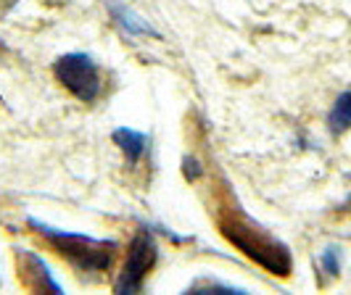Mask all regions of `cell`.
<instances>
[{
    "instance_id": "1",
    "label": "cell",
    "mask_w": 351,
    "mask_h": 295,
    "mask_svg": "<svg viewBox=\"0 0 351 295\" xmlns=\"http://www.w3.org/2000/svg\"><path fill=\"white\" fill-rule=\"evenodd\" d=\"M219 227H222V235L228 238L230 243L235 245L243 256H248L259 266H264L267 272L280 274V277L291 274L293 259H291L288 245L280 243L275 235H269L254 219H248L243 211H232L228 219L219 222Z\"/></svg>"
},
{
    "instance_id": "2",
    "label": "cell",
    "mask_w": 351,
    "mask_h": 295,
    "mask_svg": "<svg viewBox=\"0 0 351 295\" xmlns=\"http://www.w3.org/2000/svg\"><path fill=\"white\" fill-rule=\"evenodd\" d=\"M27 225L32 227L35 232H40L43 238H48L58 248V253H64L77 269H85V272H104V269H108L111 256L117 251V243H111V240H95V238L82 235V232L56 229V227L37 222V219H27Z\"/></svg>"
},
{
    "instance_id": "3",
    "label": "cell",
    "mask_w": 351,
    "mask_h": 295,
    "mask_svg": "<svg viewBox=\"0 0 351 295\" xmlns=\"http://www.w3.org/2000/svg\"><path fill=\"white\" fill-rule=\"evenodd\" d=\"M53 77L69 90L71 95L82 103H93L101 98L104 77L98 64L88 53H64L53 61Z\"/></svg>"
},
{
    "instance_id": "4",
    "label": "cell",
    "mask_w": 351,
    "mask_h": 295,
    "mask_svg": "<svg viewBox=\"0 0 351 295\" xmlns=\"http://www.w3.org/2000/svg\"><path fill=\"white\" fill-rule=\"evenodd\" d=\"M158 259V245L154 240L151 232H138L132 238V243L127 248V256H124L122 272L117 277V293H138L143 287V282L148 277V272L154 269V264Z\"/></svg>"
},
{
    "instance_id": "5",
    "label": "cell",
    "mask_w": 351,
    "mask_h": 295,
    "mask_svg": "<svg viewBox=\"0 0 351 295\" xmlns=\"http://www.w3.org/2000/svg\"><path fill=\"white\" fill-rule=\"evenodd\" d=\"M108 8V16L114 18V24L130 37H161L158 29H154L141 14H135L130 5H124L122 0H104Z\"/></svg>"
},
{
    "instance_id": "6",
    "label": "cell",
    "mask_w": 351,
    "mask_h": 295,
    "mask_svg": "<svg viewBox=\"0 0 351 295\" xmlns=\"http://www.w3.org/2000/svg\"><path fill=\"white\" fill-rule=\"evenodd\" d=\"M111 140L117 142V148L124 153V158L135 166L138 161H141L145 153H148V135H143L138 129H130V127H117L114 132H111Z\"/></svg>"
},
{
    "instance_id": "7",
    "label": "cell",
    "mask_w": 351,
    "mask_h": 295,
    "mask_svg": "<svg viewBox=\"0 0 351 295\" xmlns=\"http://www.w3.org/2000/svg\"><path fill=\"white\" fill-rule=\"evenodd\" d=\"M328 129H330L333 135H341V132L351 129V90L341 92V95L335 98L333 108H330V114H328Z\"/></svg>"
},
{
    "instance_id": "8",
    "label": "cell",
    "mask_w": 351,
    "mask_h": 295,
    "mask_svg": "<svg viewBox=\"0 0 351 295\" xmlns=\"http://www.w3.org/2000/svg\"><path fill=\"white\" fill-rule=\"evenodd\" d=\"M21 259L27 261L32 269H35V277H37V287L40 290H51V293H64V287L53 279V274L48 272V266H45V261L40 259L37 253H29V251H21Z\"/></svg>"
},
{
    "instance_id": "9",
    "label": "cell",
    "mask_w": 351,
    "mask_h": 295,
    "mask_svg": "<svg viewBox=\"0 0 351 295\" xmlns=\"http://www.w3.org/2000/svg\"><path fill=\"white\" fill-rule=\"evenodd\" d=\"M188 293L193 295H243L246 290L243 287H235V285H228V282H217V279H195L193 285L188 287Z\"/></svg>"
},
{
    "instance_id": "10",
    "label": "cell",
    "mask_w": 351,
    "mask_h": 295,
    "mask_svg": "<svg viewBox=\"0 0 351 295\" xmlns=\"http://www.w3.org/2000/svg\"><path fill=\"white\" fill-rule=\"evenodd\" d=\"M319 266H322V272L325 274H330V277H338V272H341V251L338 248H325L322 251V256H319Z\"/></svg>"
},
{
    "instance_id": "11",
    "label": "cell",
    "mask_w": 351,
    "mask_h": 295,
    "mask_svg": "<svg viewBox=\"0 0 351 295\" xmlns=\"http://www.w3.org/2000/svg\"><path fill=\"white\" fill-rule=\"evenodd\" d=\"M182 172H185V177L193 182V179H198V177L204 174V166H201L193 156H188V158H182Z\"/></svg>"
}]
</instances>
